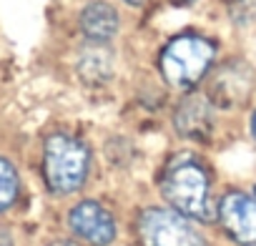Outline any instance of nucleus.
<instances>
[{
    "mask_svg": "<svg viewBox=\"0 0 256 246\" xmlns=\"http://www.w3.org/2000/svg\"><path fill=\"white\" fill-rule=\"evenodd\" d=\"M251 134H254V136H256V113H254V116H251Z\"/></svg>",
    "mask_w": 256,
    "mask_h": 246,
    "instance_id": "obj_16",
    "label": "nucleus"
},
{
    "mask_svg": "<svg viewBox=\"0 0 256 246\" xmlns=\"http://www.w3.org/2000/svg\"><path fill=\"white\" fill-rule=\"evenodd\" d=\"M141 246H206L194 221L171 206H151L138 216Z\"/></svg>",
    "mask_w": 256,
    "mask_h": 246,
    "instance_id": "obj_4",
    "label": "nucleus"
},
{
    "mask_svg": "<svg viewBox=\"0 0 256 246\" xmlns=\"http://www.w3.org/2000/svg\"><path fill=\"white\" fill-rule=\"evenodd\" d=\"M68 226L70 231L90 244V246H108L113 238H116V218L113 214L98 204V201H80L70 208L68 214Z\"/></svg>",
    "mask_w": 256,
    "mask_h": 246,
    "instance_id": "obj_6",
    "label": "nucleus"
},
{
    "mask_svg": "<svg viewBox=\"0 0 256 246\" xmlns=\"http://www.w3.org/2000/svg\"><path fill=\"white\" fill-rule=\"evenodd\" d=\"M251 90H254V70L241 60L224 63L208 80V100L218 108H236L246 103Z\"/></svg>",
    "mask_w": 256,
    "mask_h": 246,
    "instance_id": "obj_5",
    "label": "nucleus"
},
{
    "mask_svg": "<svg viewBox=\"0 0 256 246\" xmlns=\"http://www.w3.org/2000/svg\"><path fill=\"white\" fill-rule=\"evenodd\" d=\"M76 73L86 86H103L113 76V56L103 43H88L76 60Z\"/></svg>",
    "mask_w": 256,
    "mask_h": 246,
    "instance_id": "obj_10",
    "label": "nucleus"
},
{
    "mask_svg": "<svg viewBox=\"0 0 256 246\" xmlns=\"http://www.w3.org/2000/svg\"><path fill=\"white\" fill-rule=\"evenodd\" d=\"M90 174V148L68 134H53L43 146V178L50 194H76Z\"/></svg>",
    "mask_w": 256,
    "mask_h": 246,
    "instance_id": "obj_2",
    "label": "nucleus"
},
{
    "mask_svg": "<svg viewBox=\"0 0 256 246\" xmlns=\"http://www.w3.org/2000/svg\"><path fill=\"white\" fill-rule=\"evenodd\" d=\"M174 3H176V6H194L196 0H174Z\"/></svg>",
    "mask_w": 256,
    "mask_h": 246,
    "instance_id": "obj_14",
    "label": "nucleus"
},
{
    "mask_svg": "<svg viewBox=\"0 0 256 246\" xmlns=\"http://www.w3.org/2000/svg\"><path fill=\"white\" fill-rule=\"evenodd\" d=\"M123 3H128V6H144L146 0H123Z\"/></svg>",
    "mask_w": 256,
    "mask_h": 246,
    "instance_id": "obj_15",
    "label": "nucleus"
},
{
    "mask_svg": "<svg viewBox=\"0 0 256 246\" xmlns=\"http://www.w3.org/2000/svg\"><path fill=\"white\" fill-rule=\"evenodd\" d=\"M20 194V176H18V168L0 156V214L8 211L16 198Z\"/></svg>",
    "mask_w": 256,
    "mask_h": 246,
    "instance_id": "obj_11",
    "label": "nucleus"
},
{
    "mask_svg": "<svg viewBox=\"0 0 256 246\" xmlns=\"http://www.w3.org/2000/svg\"><path fill=\"white\" fill-rule=\"evenodd\" d=\"M48 246H80V244H76V241H68V238H58V241H50Z\"/></svg>",
    "mask_w": 256,
    "mask_h": 246,
    "instance_id": "obj_13",
    "label": "nucleus"
},
{
    "mask_svg": "<svg viewBox=\"0 0 256 246\" xmlns=\"http://www.w3.org/2000/svg\"><path fill=\"white\" fill-rule=\"evenodd\" d=\"M256 13V0H231V16L241 23L251 20Z\"/></svg>",
    "mask_w": 256,
    "mask_h": 246,
    "instance_id": "obj_12",
    "label": "nucleus"
},
{
    "mask_svg": "<svg viewBox=\"0 0 256 246\" xmlns=\"http://www.w3.org/2000/svg\"><path fill=\"white\" fill-rule=\"evenodd\" d=\"M161 194L174 211L188 216L191 221L216 218L208 171L191 154H178L168 158L161 174Z\"/></svg>",
    "mask_w": 256,
    "mask_h": 246,
    "instance_id": "obj_1",
    "label": "nucleus"
},
{
    "mask_svg": "<svg viewBox=\"0 0 256 246\" xmlns=\"http://www.w3.org/2000/svg\"><path fill=\"white\" fill-rule=\"evenodd\" d=\"M174 128L188 141H206L214 131V103L204 93H188L174 110Z\"/></svg>",
    "mask_w": 256,
    "mask_h": 246,
    "instance_id": "obj_8",
    "label": "nucleus"
},
{
    "mask_svg": "<svg viewBox=\"0 0 256 246\" xmlns=\"http://www.w3.org/2000/svg\"><path fill=\"white\" fill-rule=\"evenodd\" d=\"M78 26H80V33L86 36L88 43L106 46L108 40L116 38V33L120 28V16L106 0H90L78 16Z\"/></svg>",
    "mask_w": 256,
    "mask_h": 246,
    "instance_id": "obj_9",
    "label": "nucleus"
},
{
    "mask_svg": "<svg viewBox=\"0 0 256 246\" xmlns=\"http://www.w3.org/2000/svg\"><path fill=\"white\" fill-rule=\"evenodd\" d=\"M216 216L236 244H244V246L256 244V198L254 196L241 194V191H228L221 198Z\"/></svg>",
    "mask_w": 256,
    "mask_h": 246,
    "instance_id": "obj_7",
    "label": "nucleus"
},
{
    "mask_svg": "<svg viewBox=\"0 0 256 246\" xmlns=\"http://www.w3.org/2000/svg\"><path fill=\"white\" fill-rule=\"evenodd\" d=\"M214 58L216 46L208 38L198 33H181L164 46L158 56V70L171 88L191 90L196 83L204 80Z\"/></svg>",
    "mask_w": 256,
    "mask_h": 246,
    "instance_id": "obj_3",
    "label": "nucleus"
}]
</instances>
